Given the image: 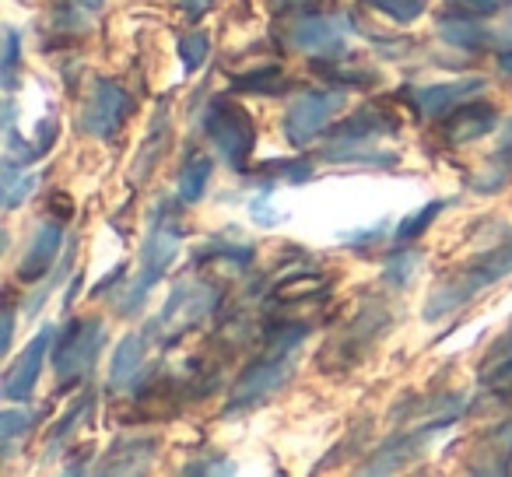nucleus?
<instances>
[{
	"label": "nucleus",
	"mask_w": 512,
	"mask_h": 477,
	"mask_svg": "<svg viewBox=\"0 0 512 477\" xmlns=\"http://www.w3.org/2000/svg\"><path fill=\"white\" fill-rule=\"evenodd\" d=\"M179 204H183V200H162V204L155 207V214H151L148 232H144V243H141V257H137V278L130 288H123V299H120L123 316L141 313L148 292L169 274V267L176 264L179 246H183Z\"/></svg>",
	"instance_id": "1"
},
{
	"label": "nucleus",
	"mask_w": 512,
	"mask_h": 477,
	"mask_svg": "<svg viewBox=\"0 0 512 477\" xmlns=\"http://www.w3.org/2000/svg\"><path fill=\"white\" fill-rule=\"evenodd\" d=\"M509 274H512V235L505 243L477 253L474 260H467V264L449 274L446 281H439V285L432 288V295H428L421 316H425V323L446 320V316L460 313L463 306H470L477 295H484L491 285H498V281L509 278Z\"/></svg>",
	"instance_id": "2"
},
{
	"label": "nucleus",
	"mask_w": 512,
	"mask_h": 477,
	"mask_svg": "<svg viewBox=\"0 0 512 477\" xmlns=\"http://www.w3.org/2000/svg\"><path fill=\"white\" fill-rule=\"evenodd\" d=\"M400 130V116L393 109L369 102L358 113H351L348 120H341L334 127V141L327 144L323 158L327 162H369V165H393L397 155H383V151H372L369 144L379 137H390Z\"/></svg>",
	"instance_id": "3"
},
{
	"label": "nucleus",
	"mask_w": 512,
	"mask_h": 477,
	"mask_svg": "<svg viewBox=\"0 0 512 477\" xmlns=\"http://www.w3.org/2000/svg\"><path fill=\"white\" fill-rule=\"evenodd\" d=\"M106 341H109L106 323L95 320V316L67 320L64 327L57 330L53 348H50L53 372H57V390H71V386L85 383V379L92 376Z\"/></svg>",
	"instance_id": "4"
},
{
	"label": "nucleus",
	"mask_w": 512,
	"mask_h": 477,
	"mask_svg": "<svg viewBox=\"0 0 512 477\" xmlns=\"http://www.w3.org/2000/svg\"><path fill=\"white\" fill-rule=\"evenodd\" d=\"M200 127H204L207 141L214 144V151H218L228 169L239 172V176L249 172V158L256 151V120L242 102L228 99V95L211 99Z\"/></svg>",
	"instance_id": "5"
},
{
	"label": "nucleus",
	"mask_w": 512,
	"mask_h": 477,
	"mask_svg": "<svg viewBox=\"0 0 512 477\" xmlns=\"http://www.w3.org/2000/svg\"><path fill=\"white\" fill-rule=\"evenodd\" d=\"M221 306V292L214 281L207 278H186L165 299L162 313L155 316V334H158V348H172L176 341H183L190 330H197L214 309Z\"/></svg>",
	"instance_id": "6"
},
{
	"label": "nucleus",
	"mask_w": 512,
	"mask_h": 477,
	"mask_svg": "<svg viewBox=\"0 0 512 477\" xmlns=\"http://www.w3.org/2000/svg\"><path fill=\"white\" fill-rule=\"evenodd\" d=\"M295 358L299 351H285V348H267L256 362L246 365V372L239 376V383L232 386L225 400V418H239V414H249L256 407H264L281 386L292 379L295 372Z\"/></svg>",
	"instance_id": "7"
},
{
	"label": "nucleus",
	"mask_w": 512,
	"mask_h": 477,
	"mask_svg": "<svg viewBox=\"0 0 512 477\" xmlns=\"http://www.w3.org/2000/svg\"><path fill=\"white\" fill-rule=\"evenodd\" d=\"M348 102V88H313V92H299L288 99V109L281 116V130H285L292 148H309L330 130L334 116Z\"/></svg>",
	"instance_id": "8"
},
{
	"label": "nucleus",
	"mask_w": 512,
	"mask_h": 477,
	"mask_svg": "<svg viewBox=\"0 0 512 477\" xmlns=\"http://www.w3.org/2000/svg\"><path fill=\"white\" fill-rule=\"evenodd\" d=\"M386 327H390V313H386L383 306H376V302L365 306L362 313L351 316V320L327 341V348H323V355H320V369L334 372V376H344L351 365L362 362V355L383 337Z\"/></svg>",
	"instance_id": "9"
},
{
	"label": "nucleus",
	"mask_w": 512,
	"mask_h": 477,
	"mask_svg": "<svg viewBox=\"0 0 512 477\" xmlns=\"http://www.w3.org/2000/svg\"><path fill=\"white\" fill-rule=\"evenodd\" d=\"M130 113H134V99H130L127 88L113 78H99L88 92L85 106H81L78 130L95 137V141H116Z\"/></svg>",
	"instance_id": "10"
},
{
	"label": "nucleus",
	"mask_w": 512,
	"mask_h": 477,
	"mask_svg": "<svg viewBox=\"0 0 512 477\" xmlns=\"http://www.w3.org/2000/svg\"><path fill=\"white\" fill-rule=\"evenodd\" d=\"M285 39L292 50L309 53L316 60L344 57L351 39V22L344 15H320V11H299L292 25L285 29Z\"/></svg>",
	"instance_id": "11"
},
{
	"label": "nucleus",
	"mask_w": 512,
	"mask_h": 477,
	"mask_svg": "<svg viewBox=\"0 0 512 477\" xmlns=\"http://www.w3.org/2000/svg\"><path fill=\"white\" fill-rule=\"evenodd\" d=\"M456 418H432L425 425L411 428V432H393L369 460L358 467V474H393V470H404L411 460H418V453H425V446L442 432L449 428Z\"/></svg>",
	"instance_id": "12"
},
{
	"label": "nucleus",
	"mask_w": 512,
	"mask_h": 477,
	"mask_svg": "<svg viewBox=\"0 0 512 477\" xmlns=\"http://www.w3.org/2000/svg\"><path fill=\"white\" fill-rule=\"evenodd\" d=\"M158 344L155 323L141 330H130L113 351V365H109V390L113 393H134L141 379L148 376V358L151 348Z\"/></svg>",
	"instance_id": "13"
},
{
	"label": "nucleus",
	"mask_w": 512,
	"mask_h": 477,
	"mask_svg": "<svg viewBox=\"0 0 512 477\" xmlns=\"http://www.w3.org/2000/svg\"><path fill=\"white\" fill-rule=\"evenodd\" d=\"M50 348H53V327H43L25 344L22 355L8 365L4 386H0V393H4L8 404H29L32 393H36L39 376H43V362H46V355H50Z\"/></svg>",
	"instance_id": "14"
},
{
	"label": "nucleus",
	"mask_w": 512,
	"mask_h": 477,
	"mask_svg": "<svg viewBox=\"0 0 512 477\" xmlns=\"http://www.w3.org/2000/svg\"><path fill=\"white\" fill-rule=\"evenodd\" d=\"M60 250H64V221L60 218L39 221L36 232L29 235V246H25L22 260H18V271H15L18 281L36 285V281L50 278Z\"/></svg>",
	"instance_id": "15"
},
{
	"label": "nucleus",
	"mask_w": 512,
	"mask_h": 477,
	"mask_svg": "<svg viewBox=\"0 0 512 477\" xmlns=\"http://www.w3.org/2000/svg\"><path fill=\"white\" fill-rule=\"evenodd\" d=\"M484 88H488V81H484L481 74H474V78H456V81H439V85L414 88L411 102L421 120H446L453 109L477 99V92H484Z\"/></svg>",
	"instance_id": "16"
},
{
	"label": "nucleus",
	"mask_w": 512,
	"mask_h": 477,
	"mask_svg": "<svg viewBox=\"0 0 512 477\" xmlns=\"http://www.w3.org/2000/svg\"><path fill=\"white\" fill-rule=\"evenodd\" d=\"M158 449V435H120L102 463H95V474H148L158 460Z\"/></svg>",
	"instance_id": "17"
},
{
	"label": "nucleus",
	"mask_w": 512,
	"mask_h": 477,
	"mask_svg": "<svg viewBox=\"0 0 512 477\" xmlns=\"http://www.w3.org/2000/svg\"><path fill=\"white\" fill-rule=\"evenodd\" d=\"M498 123L502 120H498V109L491 106V102L470 99L442 120V134H446V141L453 144V148H463V144H474V141H481V137L495 134Z\"/></svg>",
	"instance_id": "18"
},
{
	"label": "nucleus",
	"mask_w": 512,
	"mask_h": 477,
	"mask_svg": "<svg viewBox=\"0 0 512 477\" xmlns=\"http://www.w3.org/2000/svg\"><path fill=\"white\" fill-rule=\"evenodd\" d=\"M172 141V116H169V102H158V109L151 113V123L144 130L141 151H137L134 165H130V183H148V176L155 172V165L162 162V155L169 151Z\"/></svg>",
	"instance_id": "19"
},
{
	"label": "nucleus",
	"mask_w": 512,
	"mask_h": 477,
	"mask_svg": "<svg viewBox=\"0 0 512 477\" xmlns=\"http://www.w3.org/2000/svg\"><path fill=\"white\" fill-rule=\"evenodd\" d=\"M439 39L446 46H453V50H463V53H484L491 50V46H498V36L484 25V18H470V15H456V11H449V15L439 18Z\"/></svg>",
	"instance_id": "20"
},
{
	"label": "nucleus",
	"mask_w": 512,
	"mask_h": 477,
	"mask_svg": "<svg viewBox=\"0 0 512 477\" xmlns=\"http://www.w3.org/2000/svg\"><path fill=\"white\" fill-rule=\"evenodd\" d=\"M512 183V116L505 120L502 137H498V148L491 151L488 165L474 176L477 193H498Z\"/></svg>",
	"instance_id": "21"
},
{
	"label": "nucleus",
	"mask_w": 512,
	"mask_h": 477,
	"mask_svg": "<svg viewBox=\"0 0 512 477\" xmlns=\"http://www.w3.org/2000/svg\"><path fill=\"white\" fill-rule=\"evenodd\" d=\"M211 169L214 162L204 155V151H197V155H190L183 162V169H179V179H176V193L183 204H200L207 193V186H211Z\"/></svg>",
	"instance_id": "22"
},
{
	"label": "nucleus",
	"mask_w": 512,
	"mask_h": 477,
	"mask_svg": "<svg viewBox=\"0 0 512 477\" xmlns=\"http://www.w3.org/2000/svg\"><path fill=\"white\" fill-rule=\"evenodd\" d=\"M474 460H481V463H474V467H470V470H477V474H484L488 460H495V463H491V474H509V470H512V421H509V425H502V428H491V432L484 435L481 453H477Z\"/></svg>",
	"instance_id": "23"
},
{
	"label": "nucleus",
	"mask_w": 512,
	"mask_h": 477,
	"mask_svg": "<svg viewBox=\"0 0 512 477\" xmlns=\"http://www.w3.org/2000/svg\"><path fill=\"white\" fill-rule=\"evenodd\" d=\"M288 88L285 67L267 64V67H253L246 74H235L232 78V92L235 95H281Z\"/></svg>",
	"instance_id": "24"
},
{
	"label": "nucleus",
	"mask_w": 512,
	"mask_h": 477,
	"mask_svg": "<svg viewBox=\"0 0 512 477\" xmlns=\"http://www.w3.org/2000/svg\"><path fill=\"white\" fill-rule=\"evenodd\" d=\"M92 411V393H85V397H78L71 407H67V414L57 421V425L46 432V446H43V463L53 460V453H60V449L67 446V439L74 435V428L81 425V418Z\"/></svg>",
	"instance_id": "25"
},
{
	"label": "nucleus",
	"mask_w": 512,
	"mask_h": 477,
	"mask_svg": "<svg viewBox=\"0 0 512 477\" xmlns=\"http://www.w3.org/2000/svg\"><path fill=\"white\" fill-rule=\"evenodd\" d=\"M36 421L39 414L29 407H4V414H0V453L11 456V449L36 428Z\"/></svg>",
	"instance_id": "26"
},
{
	"label": "nucleus",
	"mask_w": 512,
	"mask_h": 477,
	"mask_svg": "<svg viewBox=\"0 0 512 477\" xmlns=\"http://www.w3.org/2000/svg\"><path fill=\"white\" fill-rule=\"evenodd\" d=\"M442 207H446V200H428L425 207L411 211L404 221H400L397 228H393V243H397V246H407V243H414L418 235H425L428 228H432V221L442 214Z\"/></svg>",
	"instance_id": "27"
},
{
	"label": "nucleus",
	"mask_w": 512,
	"mask_h": 477,
	"mask_svg": "<svg viewBox=\"0 0 512 477\" xmlns=\"http://www.w3.org/2000/svg\"><path fill=\"white\" fill-rule=\"evenodd\" d=\"M39 186V172H29V169H11L4 165V179H0V190H4V207L8 211H18L25 200L36 193Z\"/></svg>",
	"instance_id": "28"
},
{
	"label": "nucleus",
	"mask_w": 512,
	"mask_h": 477,
	"mask_svg": "<svg viewBox=\"0 0 512 477\" xmlns=\"http://www.w3.org/2000/svg\"><path fill=\"white\" fill-rule=\"evenodd\" d=\"M256 257L253 246H235V243H207L204 250L193 253V264H232V267H249Z\"/></svg>",
	"instance_id": "29"
},
{
	"label": "nucleus",
	"mask_w": 512,
	"mask_h": 477,
	"mask_svg": "<svg viewBox=\"0 0 512 477\" xmlns=\"http://www.w3.org/2000/svg\"><path fill=\"white\" fill-rule=\"evenodd\" d=\"M372 11L390 18L393 25H414L428 11V0H365Z\"/></svg>",
	"instance_id": "30"
},
{
	"label": "nucleus",
	"mask_w": 512,
	"mask_h": 477,
	"mask_svg": "<svg viewBox=\"0 0 512 477\" xmlns=\"http://www.w3.org/2000/svg\"><path fill=\"white\" fill-rule=\"evenodd\" d=\"M421 253L418 250H400V253H393L390 260H386V271H383V278H386V285L390 288H407L411 285V278H414V271H418V264H421Z\"/></svg>",
	"instance_id": "31"
},
{
	"label": "nucleus",
	"mask_w": 512,
	"mask_h": 477,
	"mask_svg": "<svg viewBox=\"0 0 512 477\" xmlns=\"http://www.w3.org/2000/svg\"><path fill=\"white\" fill-rule=\"evenodd\" d=\"M264 169H271V172H278V176L271 179V190L278 183H292V186H302V183H309L313 179V165L306 162V158H285V162H267Z\"/></svg>",
	"instance_id": "32"
},
{
	"label": "nucleus",
	"mask_w": 512,
	"mask_h": 477,
	"mask_svg": "<svg viewBox=\"0 0 512 477\" xmlns=\"http://www.w3.org/2000/svg\"><path fill=\"white\" fill-rule=\"evenodd\" d=\"M207 53H211V39H207V32H190V36L179 39V60H183V67L190 74L207 64Z\"/></svg>",
	"instance_id": "33"
},
{
	"label": "nucleus",
	"mask_w": 512,
	"mask_h": 477,
	"mask_svg": "<svg viewBox=\"0 0 512 477\" xmlns=\"http://www.w3.org/2000/svg\"><path fill=\"white\" fill-rule=\"evenodd\" d=\"M320 74H327L337 88H372L379 85V71H365V67H337V71H327L320 64Z\"/></svg>",
	"instance_id": "34"
},
{
	"label": "nucleus",
	"mask_w": 512,
	"mask_h": 477,
	"mask_svg": "<svg viewBox=\"0 0 512 477\" xmlns=\"http://www.w3.org/2000/svg\"><path fill=\"white\" fill-rule=\"evenodd\" d=\"M18 57H22V36L18 29H4V60H0V74H4V88H15V78H18Z\"/></svg>",
	"instance_id": "35"
},
{
	"label": "nucleus",
	"mask_w": 512,
	"mask_h": 477,
	"mask_svg": "<svg viewBox=\"0 0 512 477\" xmlns=\"http://www.w3.org/2000/svg\"><path fill=\"white\" fill-rule=\"evenodd\" d=\"M449 11H456V15H470V18H495L502 15L505 8H509V0H446Z\"/></svg>",
	"instance_id": "36"
},
{
	"label": "nucleus",
	"mask_w": 512,
	"mask_h": 477,
	"mask_svg": "<svg viewBox=\"0 0 512 477\" xmlns=\"http://www.w3.org/2000/svg\"><path fill=\"white\" fill-rule=\"evenodd\" d=\"M502 362H512V323H509V330H505V334L488 348L481 369H484V365H502Z\"/></svg>",
	"instance_id": "37"
},
{
	"label": "nucleus",
	"mask_w": 512,
	"mask_h": 477,
	"mask_svg": "<svg viewBox=\"0 0 512 477\" xmlns=\"http://www.w3.org/2000/svg\"><path fill=\"white\" fill-rule=\"evenodd\" d=\"M249 218H253L256 225H281V221H285V214L271 211V204H267V190H264V197H256L253 204H249Z\"/></svg>",
	"instance_id": "38"
},
{
	"label": "nucleus",
	"mask_w": 512,
	"mask_h": 477,
	"mask_svg": "<svg viewBox=\"0 0 512 477\" xmlns=\"http://www.w3.org/2000/svg\"><path fill=\"white\" fill-rule=\"evenodd\" d=\"M123 274H127V264H116L113 271H109L106 278H102L99 285H95L88 295H92V299H102V295H109V288H116V285H120V278H123Z\"/></svg>",
	"instance_id": "39"
},
{
	"label": "nucleus",
	"mask_w": 512,
	"mask_h": 477,
	"mask_svg": "<svg viewBox=\"0 0 512 477\" xmlns=\"http://www.w3.org/2000/svg\"><path fill=\"white\" fill-rule=\"evenodd\" d=\"M211 8H214V0H179V11H183L190 22H200Z\"/></svg>",
	"instance_id": "40"
},
{
	"label": "nucleus",
	"mask_w": 512,
	"mask_h": 477,
	"mask_svg": "<svg viewBox=\"0 0 512 477\" xmlns=\"http://www.w3.org/2000/svg\"><path fill=\"white\" fill-rule=\"evenodd\" d=\"M57 134H60V127H57V123H53V120H43V123H39V151H43V155H46V151H50L53 148V141H57Z\"/></svg>",
	"instance_id": "41"
},
{
	"label": "nucleus",
	"mask_w": 512,
	"mask_h": 477,
	"mask_svg": "<svg viewBox=\"0 0 512 477\" xmlns=\"http://www.w3.org/2000/svg\"><path fill=\"white\" fill-rule=\"evenodd\" d=\"M11 344H15V302H8V306H4V355H8L11 351Z\"/></svg>",
	"instance_id": "42"
},
{
	"label": "nucleus",
	"mask_w": 512,
	"mask_h": 477,
	"mask_svg": "<svg viewBox=\"0 0 512 477\" xmlns=\"http://www.w3.org/2000/svg\"><path fill=\"white\" fill-rule=\"evenodd\" d=\"M78 288H81V274H74V281L67 285V295H64V309L74 306V299H78Z\"/></svg>",
	"instance_id": "43"
},
{
	"label": "nucleus",
	"mask_w": 512,
	"mask_h": 477,
	"mask_svg": "<svg viewBox=\"0 0 512 477\" xmlns=\"http://www.w3.org/2000/svg\"><path fill=\"white\" fill-rule=\"evenodd\" d=\"M498 71H502V74H512V50H502V53H498Z\"/></svg>",
	"instance_id": "44"
},
{
	"label": "nucleus",
	"mask_w": 512,
	"mask_h": 477,
	"mask_svg": "<svg viewBox=\"0 0 512 477\" xmlns=\"http://www.w3.org/2000/svg\"><path fill=\"white\" fill-rule=\"evenodd\" d=\"M74 4H78V8H85V11H92V15H95V11H99L102 4H106V0H74Z\"/></svg>",
	"instance_id": "45"
},
{
	"label": "nucleus",
	"mask_w": 512,
	"mask_h": 477,
	"mask_svg": "<svg viewBox=\"0 0 512 477\" xmlns=\"http://www.w3.org/2000/svg\"><path fill=\"white\" fill-rule=\"evenodd\" d=\"M505 11H509V18H512V0H509V8H505Z\"/></svg>",
	"instance_id": "46"
}]
</instances>
